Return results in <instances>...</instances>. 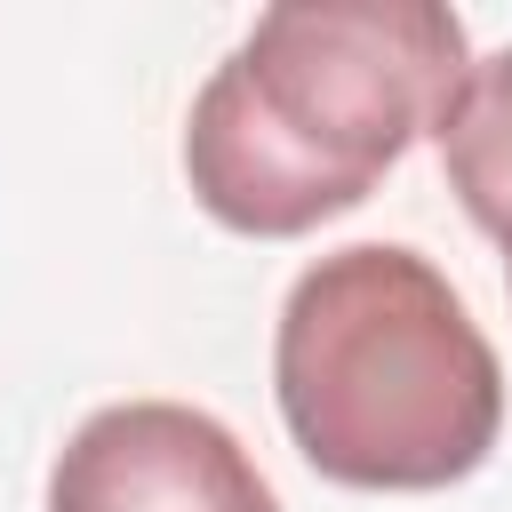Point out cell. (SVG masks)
I'll return each mask as SVG.
<instances>
[{
	"label": "cell",
	"mask_w": 512,
	"mask_h": 512,
	"mask_svg": "<svg viewBox=\"0 0 512 512\" xmlns=\"http://www.w3.org/2000/svg\"><path fill=\"white\" fill-rule=\"evenodd\" d=\"M296 456L336 488L424 496L472 480L504 432V368L448 272L400 240H352L296 272L272 336Z\"/></svg>",
	"instance_id": "2"
},
{
	"label": "cell",
	"mask_w": 512,
	"mask_h": 512,
	"mask_svg": "<svg viewBox=\"0 0 512 512\" xmlns=\"http://www.w3.org/2000/svg\"><path fill=\"white\" fill-rule=\"evenodd\" d=\"M432 144H440L448 192L464 200V216H472V224L504 248V264H512V48L480 56V64L456 80Z\"/></svg>",
	"instance_id": "4"
},
{
	"label": "cell",
	"mask_w": 512,
	"mask_h": 512,
	"mask_svg": "<svg viewBox=\"0 0 512 512\" xmlns=\"http://www.w3.org/2000/svg\"><path fill=\"white\" fill-rule=\"evenodd\" d=\"M472 72L440 0H288L208 72L184 120L192 200L248 240H296L360 208L384 168L440 128Z\"/></svg>",
	"instance_id": "1"
},
{
	"label": "cell",
	"mask_w": 512,
	"mask_h": 512,
	"mask_svg": "<svg viewBox=\"0 0 512 512\" xmlns=\"http://www.w3.org/2000/svg\"><path fill=\"white\" fill-rule=\"evenodd\" d=\"M48 512H280V496L208 408L120 400L56 448Z\"/></svg>",
	"instance_id": "3"
}]
</instances>
